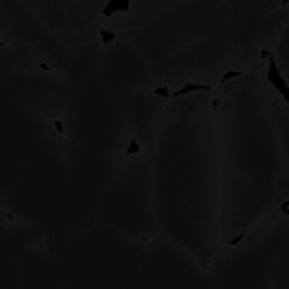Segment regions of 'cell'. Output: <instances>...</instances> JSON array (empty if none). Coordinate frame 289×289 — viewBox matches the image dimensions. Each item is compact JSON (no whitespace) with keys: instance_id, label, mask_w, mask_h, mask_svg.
Segmentation results:
<instances>
[{"instance_id":"2","label":"cell","mask_w":289,"mask_h":289,"mask_svg":"<svg viewBox=\"0 0 289 289\" xmlns=\"http://www.w3.org/2000/svg\"><path fill=\"white\" fill-rule=\"evenodd\" d=\"M194 91H210V84H197V82H190L186 86H181L178 91H172V97H183V95H190Z\"/></svg>"},{"instance_id":"1","label":"cell","mask_w":289,"mask_h":289,"mask_svg":"<svg viewBox=\"0 0 289 289\" xmlns=\"http://www.w3.org/2000/svg\"><path fill=\"white\" fill-rule=\"evenodd\" d=\"M267 61H269V68H267V80H269L271 86L280 93V97L289 104V84H287V80L282 77V72H280V68H278L276 59H273V55H269V59H267Z\"/></svg>"},{"instance_id":"9","label":"cell","mask_w":289,"mask_h":289,"mask_svg":"<svg viewBox=\"0 0 289 289\" xmlns=\"http://www.w3.org/2000/svg\"><path fill=\"white\" fill-rule=\"evenodd\" d=\"M280 213H282V215H289V201H285V203L280 206Z\"/></svg>"},{"instance_id":"3","label":"cell","mask_w":289,"mask_h":289,"mask_svg":"<svg viewBox=\"0 0 289 289\" xmlns=\"http://www.w3.org/2000/svg\"><path fill=\"white\" fill-rule=\"evenodd\" d=\"M99 39H102V43H104V45H111L113 41H115V32H113V30L102 28V30H99Z\"/></svg>"},{"instance_id":"8","label":"cell","mask_w":289,"mask_h":289,"mask_svg":"<svg viewBox=\"0 0 289 289\" xmlns=\"http://www.w3.org/2000/svg\"><path fill=\"white\" fill-rule=\"evenodd\" d=\"M55 129L59 134H66V127H64V120H55Z\"/></svg>"},{"instance_id":"11","label":"cell","mask_w":289,"mask_h":289,"mask_svg":"<svg viewBox=\"0 0 289 289\" xmlns=\"http://www.w3.org/2000/svg\"><path fill=\"white\" fill-rule=\"evenodd\" d=\"M287 5H289V0H280V3H278V9H280V7H287Z\"/></svg>"},{"instance_id":"7","label":"cell","mask_w":289,"mask_h":289,"mask_svg":"<svg viewBox=\"0 0 289 289\" xmlns=\"http://www.w3.org/2000/svg\"><path fill=\"white\" fill-rule=\"evenodd\" d=\"M244 238H246V230H244V233H240V235H238V238H233V240H228V246H238V244H240V242H242V240H244Z\"/></svg>"},{"instance_id":"4","label":"cell","mask_w":289,"mask_h":289,"mask_svg":"<svg viewBox=\"0 0 289 289\" xmlns=\"http://www.w3.org/2000/svg\"><path fill=\"white\" fill-rule=\"evenodd\" d=\"M238 77H242V72L240 70H226L224 75H222V82H219V86H226L230 80H238Z\"/></svg>"},{"instance_id":"10","label":"cell","mask_w":289,"mask_h":289,"mask_svg":"<svg viewBox=\"0 0 289 289\" xmlns=\"http://www.w3.org/2000/svg\"><path fill=\"white\" fill-rule=\"evenodd\" d=\"M219 104H222V102H219V97H217V99H213V111H215V113H217V109H219Z\"/></svg>"},{"instance_id":"5","label":"cell","mask_w":289,"mask_h":289,"mask_svg":"<svg viewBox=\"0 0 289 289\" xmlns=\"http://www.w3.org/2000/svg\"><path fill=\"white\" fill-rule=\"evenodd\" d=\"M140 151H143V149H140V143L136 138H131L129 147H127V156H136V154H140Z\"/></svg>"},{"instance_id":"6","label":"cell","mask_w":289,"mask_h":289,"mask_svg":"<svg viewBox=\"0 0 289 289\" xmlns=\"http://www.w3.org/2000/svg\"><path fill=\"white\" fill-rule=\"evenodd\" d=\"M154 95H159V97H172V91L167 86H156L154 88Z\"/></svg>"}]
</instances>
